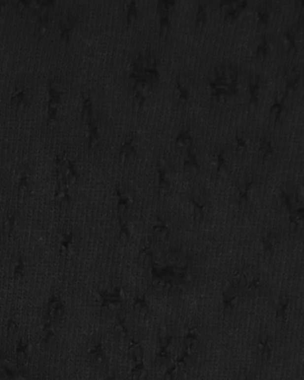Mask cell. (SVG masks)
Masks as SVG:
<instances>
[{
    "mask_svg": "<svg viewBox=\"0 0 304 380\" xmlns=\"http://www.w3.org/2000/svg\"><path fill=\"white\" fill-rule=\"evenodd\" d=\"M238 67L232 64H221L212 69L207 78L212 103L222 105L230 98L236 96L238 93Z\"/></svg>",
    "mask_w": 304,
    "mask_h": 380,
    "instance_id": "6da1fadb",
    "label": "cell"
},
{
    "mask_svg": "<svg viewBox=\"0 0 304 380\" xmlns=\"http://www.w3.org/2000/svg\"><path fill=\"white\" fill-rule=\"evenodd\" d=\"M65 93V80L54 77L48 82V103H47V125H55L59 117L63 95Z\"/></svg>",
    "mask_w": 304,
    "mask_h": 380,
    "instance_id": "7a4b0ae2",
    "label": "cell"
},
{
    "mask_svg": "<svg viewBox=\"0 0 304 380\" xmlns=\"http://www.w3.org/2000/svg\"><path fill=\"white\" fill-rule=\"evenodd\" d=\"M131 70L139 74L153 87H155L158 82H160V71H158L157 67V59L153 52H145L139 54L133 62Z\"/></svg>",
    "mask_w": 304,
    "mask_h": 380,
    "instance_id": "3957f363",
    "label": "cell"
},
{
    "mask_svg": "<svg viewBox=\"0 0 304 380\" xmlns=\"http://www.w3.org/2000/svg\"><path fill=\"white\" fill-rule=\"evenodd\" d=\"M256 185H258V177L253 174H245L243 177L238 178L236 182V191L239 208L244 210L250 206L251 198Z\"/></svg>",
    "mask_w": 304,
    "mask_h": 380,
    "instance_id": "277c9868",
    "label": "cell"
},
{
    "mask_svg": "<svg viewBox=\"0 0 304 380\" xmlns=\"http://www.w3.org/2000/svg\"><path fill=\"white\" fill-rule=\"evenodd\" d=\"M156 171L158 194H166L170 190V187H172V164H170V162L168 159L160 157L156 162Z\"/></svg>",
    "mask_w": 304,
    "mask_h": 380,
    "instance_id": "5b68a950",
    "label": "cell"
},
{
    "mask_svg": "<svg viewBox=\"0 0 304 380\" xmlns=\"http://www.w3.org/2000/svg\"><path fill=\"white\" fill-rule=\"evenodd\" d=\"M188 198L193 207V219L195 222H201L205 217L208 207L209 196L207 191L205 189L194 190L188 195Z\"/></svg>",
    "mask_w": 304,
    "mask_h": 380,
    "instance_id": "8992f818",
    "label": "cell"
},
{
    "mask_svg": "<svg viewBox=\"0 0 304 380\" xmlns=\"http://www.w3.org/2000/svg\"><path fill=\"white\" fill-rule=\"evenodd\" d=\"M193 87V78L190 74L181 72L176 76L175 80V92H176L177 105L185 106L191 97V92Z\"/></svg>",
    "mask_w": 304,
    "mask_h": 380,
    "instance_id": "52a82bcc",
    "label": "cell"
},
{
    "mask_svg": "<svg viewBox=\"0 0 304 380\" xmlns=\"http://www.w3.org/2000/svg\"><path fill=\"white\" fill-rule=\"evenodd\" d=\"M283 75L285 82L283 93L290 97L291 94L297 89L300 80H301L302 69L297 64H288L283 68Z\"/></svg>",
    "mask_w": 304,
    "mask_h": 380,
    "instance_id": "ba28073f",
    "label": "cell"
},
{
    "mask_svg": "<svg viewBox=\"0 0 304 380\" xmlns=\"http://www.w3.org/2000/svg\"><path fill=\"white\" fill-rule=\"evenodd\" d=\"M115 194L117 198V216H130L131 208L134 203V196L132 192L125 185H117L115 189Z\"/></svg>",
    "mask_w": 304,
    "mask_h": 380,
    "instance_id": "9c48e42d",
    "label": "cell"
},
{
    "mask_svg": "<svg viewBox=\"0 0 304 380\" xmlns=\"http://www.w3.org/2000/svg\"><path fill=\"white\" fill-rule=\"evenodd\" d=\"M170 232H172V229H170L169 221L164 219L163 216L158 215L156 217L155 224H154L152 228V234L149 241H151L154 245H158L162 244V243L168 242L170 237Z\"/></svg>",
    "mask_w": 304,
    "mask_h": 380,
    "instance_id": "30bf717a",
    "label": "cell"
},
{
    "mask_svg": "<svg viewBox=\"0 0 304 380\" xmlns=\"http://www.w3.org/2000/svg\"><path fill=\"white\" fill-rule=\"evenodd\" d=\"M288 101L289 97L286 96L283 92L276 94V95L274 96L271 107H270V118H271V121L274 124L279 123L281 119L284 117L286 112H288Z\"/></svg>",
    "mask_w": 304,
    "mask_h": 380,
    "instance_id": "8fae6325",
    "label": "cell"
},
{
    "mask_svg": "<svg viewBox=\"0 0 304 380\" xmlns=\"http://www.w3.org/2000/svg\"><path fill=\"white\" fill-rule=\"evenodd\" d=\"M280 204L288 212L292 211L300 204H303L297 187L288 185L284 186L280 193Z\"/></svg>",
    "mask_w": 304,
    "mask_h": 380,
    "instance_id": "7c38bea8",
    "label": "cell"
},
{
    "mask_svg": "<svg viewBox=\"0 0 304 380\" xmlns=\"http://www.w3.org/2000/svg\"><path fill=\"white\" fill-rule=\"evenodd\" d=\"M65 303L58 294H53L47 302L46 318L54 323L61 320L65 314Z\"/></svg>",
    "mask_w": 304,
    "mask_h": 380,
    "instance_id": "4fadbf2b",
    "label": "cell"
},
{
    "mask_svg": "<svg viewBox=\"0 0 304 380\" xmlns=\"http://www.w3.org/2000/svg\"><path fill=\"white\" fill-rule=\"evenodd\" d=\"M247 5L248 2L246 0H243V1H226L224 0L220 2V9L224 14L225 21H234L245 10Z\"/></svg>",
    "mask_w": 304,
    "mask_h": 380,
    "instance_id": "5bb4252c",
    "label": "cell"
},
{
    "mask_svg": "<svg viewBox=\"0 0 304 380\" xmlns=\"http://www.w3.org/2000/svg\"><path fill=\"white\" fill-rule=\"evenodd\" d=\"M232 152L230 148L221 147L215 152V174L216 176H225L232 165Z\"/></svg>",
    "mask_w": 304,
    "mask_h": 380,
    "instance_id": "9a60e30c",
    "label": "cell"
},
{
    "mask_svg": "<svg viewBox=\"0 0 304 380\" xmlns=\"http://www.w3.org/2000/svg\"><path fill=\"white\" fill-rule=\"evenodd\" d=\"M29 97H31V89L24 84H19L18 86L15 87L14 92L11 94V107L14 108L16 112H20V110H23L26 106H27Z\"/></svg>",
    "mask_w": 304,
    "mask_h": 380,
    "instance_id": "2e32d148",
    "label": "cell"
},
{
    "mask_svg": "<svg viewBox=\"0 0 304 380\" xmlns=\"http://www.w3.org/2000/svg\"><path fill=\"white\" fill-rule=\"evenodd\" d=\"M299 33L300 27L293 26L290 27L288 31L282 35V45H283L284 53L289 56H294L299 50Z\"/></svg>",
    "mask_w": 304,
    "mask_h": 380,
    "instance_id": "e0dca14e",
    "label": "cell"
},
{
    "mask_svg": "<svg viewBox=\"0 0 304 380\" xmlns=\"http://www.w3.org/2000/svg\"><path fill=\"white\" fill-rule=\"evenodd\" d=\"M261 92H262V77H261V75H250L247 82L248 104L251 106H258L260 104Z\"/></svg>",
    "mask_w": 304,
    "mask_h": 380,
    "instance_id": "ac0fdd59",
    "label": "cell"
},
{
    "mask_svg": "<svg viewBox=\"0 0 304 380\" xmlns=\"http://www.w3.org/2000/svg\"><path fill=\"white\" fill-rule=\"evenodd\" d=\"M87 124V146L88 148H96L101 144V132H100V117L96 113L89 119Z\"/></svg>",
    "mask_w": 304,
    "mask_h": 380,
    "instance_id": "d6986e66",
    "label": "cell"
},
{
    "mask_svg": "<svg viewBox=\"0 0 304 380\" xmlns=\"http://www.w3.org/2000/svg\"><path fill=\"white\" fill-rule=\"evenodd\" d=\"M184 170L190 173H199L201 170V161L199 156V148L193 145L185 152L183 161Z\"/></svg>",
    "mask_w": 304,
    "mask_h": 380,
    "instance_id": "ffe728a7",
    "label": "cell"
},
{
    "mask_svg": "<svg viewBox=\"0 0 304 380\" xmlns=\"http://www.w3.org/2000/svg\"><path fill=\"white\" fill-rule=\"evenodd\" d=\"M88 357L93 365L98 367L106 365L107 358L104 350V345H102V341L101 338L95 339L93 341V344L88 351Z\"/></svg>",
    "mask_w": 304,
    "mask_h": 380,
    "instance_id": "44dd1931",
    "label": "cell"
},
{
    "mask_svg": "<svg viewBox=\"0 0 304 380\" xmlns=\"http://www.w3.org/2000/svg\"><path fill=\"white\" fill-rule=\"evenodd\" d=\"M55 204L61 208H66L71 202L69 185L66 182H56V190L54 194Z\"/></svg>",
    "mask_w": 304,
    "mask_h": 380,
    "instance_id": "7402d4cb",
    "label": "cell"
},
{
    "mask_svg": "<svg viewBox=\"0 0 304 380\" xmlns=\"http://www.w3.org/2000/svg\"><path fill=\"white\" fill-rule=\"evenodd\" d=\"M136 154H137L136 136L131 135L128 136V138L122 143L121 146H119V151H118L119 160H121L123 163H125V162H128L134 159Z\"/></svg>",
    "mask_w": 304,
    "mask_h": 380,
    "instance_id": "603a6c76",
    "label": "cell"
},
{
    "mask_svg": "<svg viewBox=\"0 0 304 380\" xmlns=\"http://www.w3.org/2000/svg\"><path fill=\"white\" fill-rule=\"evenodd\" d=\"M155 245L149 241L147 244H145L138 252V263L139 266L144 269L151 268L153 264L156 263V252Z\"/></svg>",
    "mask_w": 304,
    "mask_h": 380,
    "instance_id": "cb8c5ba5",
    "label": "cell"
},
{
    "mask_svg": "<svg viewBox=\"0 0 304 380\" xmlns=\"http://www.w3.org/2000/svg\"><path fill=\"white\" fill-rule=\"evenodd\" d=\"M78 18L75 15H67L59 21V38L63 42L69 40L72 32L77 25Z\"/></svg>",
    "mask_w": 304,
    "mask_h": 380,
    "instance_id": "d4e9b609",
    "label": "cell"
},
{
    "mask_svg": "<svg viewBox=\"0 0 304 380\" xmlns=\"http://www.w3.org/2000/svg\"><path fill=\"white\" fill-rule=\"evenodd\" d=\"M272 17L271 3L262 2L256 7V26L260 31L267 29Z\"/></svg>",
    "mask_w": 304,
    "mask_h": 380,
    "instance_id": "484cf974",
    "label": "cell"
},
{
    "mask_svg": "<svg viewBox=\"0 0 304 380\" xmlns=\"http://www.w3.org/2000/svg\"><path fill=\"white\" fill-rule=\"evenodd\" d=\"M303 219H304V207L303 204L293 208L289 212L290 221V231L293 234H302L303 231Z\"/></svg>",
    "mask_w": 304,
    "mask_h": 380,
    "instance_id": "4316f807",
    "label": "cell"
},
{
    "mask_svg": "<svg viewBox=\"0 0 304 380\" xmlns=\"http://www.w3.org/2000/svg\"><path fill=\"white\" fill-rule=\"evenodd\" d=\"M281 234L276 230H269V231L262 234L261 237V243H262L264 254H271L274 252V249L277 243L280 242Z\"/></svg>",
    "mask_w": 304,
    "mask_h": 380,
    "instance_id": "83f0119b",
    "label": "cell"
},
{
    "mask_svg": "<svg viewBox=\"0 0 304 380\" xmlns=\"http://www.w3.org/2000/svg\"><path fill=\"white\" fill-rule=\"evenodd\" d=\"M248 272L247 268H238L234 271L232 281H231V285L235 288L239 292V296L243 294L244 290H245L246 284L248 282Z\"/></svg>",
    "mask_w": 304,
    "mask_h": 380,
    "instance_id": "f1b7e54d",
    "label": "cell"
},
{
    "mask_svg": "<svg viewBox=\"0 0 304 380\" xmlns=\"http://www.w3.org/2000/svg\"><path fill=\"white\" fill-rule=\"evenodd\" d=\"M113 334L115 338L117 339H126L128 335H130V328H128L126 315L118 312L116 314V319H115V323L113 327Z\"/></svg>",
    "mask_w": 304,
    "mask_h": 380,
    "instance_id": "f546056e",
    "label": "cell"
},
{
    "mask_svg": "<svg viewBox=\"0 0 304 380\" xmlns=\"http://www.w3.org/2000/svg\"><path fill=\"white\" fill-rule=\"evenodd\" d=\"M274 155V145L269 136L264 135L261 138L259 143V156L262 162L267 163Z\"/></svg>",
    "mask_w": 304,
    "mask_h": 380,
    "instance_id": "4dcf8cb0",
    "label": "cell"
},
{
    "mask_svg": "<svg viewBox=\"0 0 304 380\" xmlns=\"http://www.w3.org/2000/svg\"><path fill=\"white\" fill-rule=\"evenodd\" d=\"M193 145H194V138H193L191 129L190 127L182 129L177 133L176 138H175V146L178 149H183V151L186 152Z\"/></svg>",
    "mask_w": 304,
    "mask_h": 380,
    "instance_id": "1f68e13d",
    "label": "cell"
},
{
    "mask_svg": "<svg viewBox=\"0 0 304 380\" xmlns=\"http://www.w3.org/2000/svg\"><path fill=\"white\" fill-rule=\"evenodd\" d=\"M238 296L239 292L231 284L228 289H225L224 291L222 292V303H223V311L225 313L231 312V311L233 310L234 302Z\"/></svg>",
    "mask_w": 304,
    "mask_h": 380,
    "instance_id": "d6a6232c",
    "label": "cell"
},
{
    "mask_svg": "<svg viewBox=\"0 0 304 380\" xmlns=\"http://www.w3.org/2000/svg\"><path fill=\"white\" fill-rule=\"evenodd\" d=\"M272 38L268 34H263L261 39L259 40V44L256 46L255 49V56L258 59H264L272 50Z\"/></svg>",
    "mask_w": 304,
    "mask_h": 380,
    "instance_id": "836d02e7",
    "label": "cell"
},
{
    "mask_svg": "<svg viewBox=\"0 0 304 380\" xmlns=\"http://www.w3.org/2000/svg\"><path fill=\"white\" fill-rule=\"evenodd\" d=\"M289 306H290V297L285 293L281 294V297L279 299V302H277L276 312H275L276 321L279 322L280 324H284L286 321V315H288Z\"/></svg>",
    "mask_w": 304,
    "mask_h": 380,
    "instance_id": "e575fe53",
    "label": "cell"
},
{
    "mask_svg": "<svg viewBox=\"0 0 304 380\" xmlns=\"http://www.w3.org/2000/svg\"><path fill=\"white\" fill-rule=\"evenodd\" d=\"M128 356H130L133 364L144 361V348L139 341L131 339L128 344Z\"/></svg>",
    "mask_w": 304,
    "mask_h": 380,
    "instance_id": "d590c367",
    "label": "cell"
},
{
    "mask_svg": "<svg viewBox=\"0 0 304 380\" xmlns=\"http://www.w3.org/2000/svg\"><path fill=\"white\" fill-rule=\"evenodd\" d=\"M75 241V234L72 230H65L62 233L61 239H59V252L62 255H66L69 253L72 244Z\"/></svg>",
    "mask_w": 304,
    "mask_h": 380,
    "instance_id": "8d00e7d4",
    "label": "cell"
},
{
    "mask_svg": "<svg viewBox=\"0 0 304 380\" xmlns=\"http://www.w3.org/2000/svg\"><path fill=\"white\" fill-rule=\"evenodd\" d=\"M259 348H260V353H261V359L262 361L267 362L272 358V343H271V338H270L269 335H264L261 336L259 338Z\"/></svg>",
    "mask_w": 304,
    "mask_h": 380,
    "instance_id": "74e56055",
    "label": "cell"
},
{
    "mask_svg": "<svg viewBox=\"0 0 304 380\" xmlns=\"http://www.w3.org/2000/svg\"><path fill=\"white\" fill-rule=\"evenodd\" d=\"M248 149V136L247 133L243 131H237L235 133V148L234 153L236 156H242L245 154Z\"/></svg>",
    "mask_w": 304,
    "mask_h": 380,
    "instance_id": "f35d334b",
    "label": "cell"
},
{
    "mask_svg": "<svg viewBox=\"0 0 304 380\" xmlns=\"http://www.w3.org/2000/svg\"><path fill=\"white\" fill-rule=\"evenodd\" d=\"M96 114L95 109H94V102L91 93H87L84 95L83 98V107H81L80 117L85 123H87L94 115Z\"/></svg>",
    "mask_w": 304,
    "mask_h": 380,
    "instance_id": "ab89813d",
    "label": "cell"
},
{
    "mask_svg": "<svg viewBox=\"0 0 304 380\" xmlns=\"http://www.w3.org/2000/svg\"><path fill=\"white\" fill-rule=\"evenodd\" d=\"M200 340V334L198 331V329L194 327L188 328V330L185 332V335L183 337V345L184 349L190 351L193 348L195 347V345L199 343Z\"/></svg>",
    "mask_w": 304,
    "mask_h": 380,
    "instance_id": "60d3db41",
    "label": "cell"
},
{
    "mask_svg": "<svg viewBox=\"0 0 304 380\" xmlns=\"http://www.w3.org/2000/svg\"><path fill=\"white\" fill-rule=\"evenodd\" d=\"M65 177H66V182L68 183V185L74 184V183L78 181L79 177H80L79 170H78V168H77L75 162L72 161L71 159H68V161H67Z\"/></svg>",
    "mask_w": 304,
    "mask_h": 380,
    "instance_id": "b9f144b4",
    "label": "cell"
},
{
    "mask_svg": "<svg viewBox=\"0 0 304 380\" xmlns=\"http://www.w3.org/2000/svg\"><path fill=\"white\" fill-rule=\"evenodd\" d=\"M133 310L136 313H148L151 312L147 298L145 294H137L133 301Z\"/></svg>",
    "mask_w": 304,
    "mask_h": 380,
    "instance_id": "7bdbcfd3",
    "label": "cell"
},
{
    "mask_svg": "<svg viewBox=\"0 0 304 380\" xmlns=\"http://www.w3.org/2000/svg\"><path fill=\"white\" fill-rule=\"evenodd\" d=\"M29 350H31V345L28 341L26 340H19L16 345L15 351H16V358L17 361L23 364L29 357Z\"/></svg>",
    "mask_w": 304,
    "mask_h": 380,
    "instance_id": "ee69618b",
    "label": "cell"
},
{
    "mask_svg": "<svg viewBox=\"0 0 304 380\" xmlns=\"http://www.w3.org/2000/svg\"><path fill=\"white\" fill-rule=\"evenodd\" d=\"M264 283L262 277L260 276H255L252 277L251 280H248L243 294H258L259 292L262 291Z\"/></svg>",
    "mask_w": 304,
    "mask_h": 380,
    "instance_id": "f6af8a7d",
    "label": "cell"
},
{
    "mask_svg": "<svg viewBox=\"0 0 304 380\" xmlns=\"http://www.w3.org/2000/svg\"><path fill=\"white\" fill-rule=\"evenodd\" d=\"M119 238L122 240H128L131 238V215L130 216H117Z\"/></svg>",
    "mask_w": 304,
    "mask_h": 380,
    "instance_id": "bcb514c9",
    "label": "cell"
},
{
    "mask_svg": "<svg viewBox=\"0 0 304 380\" xmlns=\"http://www.w3.org/2000/svg\"><path fill=\"white\" fill-rule=\"evenodd\" d=\"M29 186H31V174H29L28 169L23 170L20 173V176L17 183V192L19 195H24L28 192Z\"/></svg>",
    "mask_w": 304,
    "mask_h": 380,
    "instance_id": "7dc6e473",
    "label": "cell"
},
{
    "mask_svg": "<svg viewBox=\"0 0 304 380\" xmlns=\"http://www.w3.org/2000/svg\"><path fill=\"white\" fill-rule=\"evenodd\" d=\"M56 337V331L54 329V322L48 319H45L42 324V343L45 345L50 344Z\"/></svg>",
    "mask_w": 304,
    "mask_h": 380,
    "instance_id": "c3c4849f",
    "label": "cell"
},
{
    "mask_svg": "<svg viewBox=\"0 0 304 380\" xmlns=\"http://www.w3.org/2000/svg\"><path fill=\"white\" fill-rule=\"evenodd\" d=\"M172 361V356H170V350L166 345H158L157 352L155 354V362L158 365H168Z\"/></svg>",
    "mask_w": 304,
    "mask_h": 380,
    "instance_id": "681fc988",
    "label": "cell"
},
{
    "mask_svg": "<svg viewBox=\"0 0 304 380\" xmlns=\"http://www.w3.org/2000/svg\"><path fill=\"white\" fill-rule=\"evenodd\" d=\"M109 293V301L112 309L118 308L123 305V297H122V287L121 285H115L112 290H108Z\"/></svg>",
    "mask_w": 304,
    "mask_h": 380,
    "instance_id": "f907efd6",
    "label": "cell"
},
{
    "mask_svg": "<svg viewBox=\"0 0 304 380\" xmlns=\"http://www.w3.org/2000/svg\"><path fill=\"white\" fill-rule=\"evenodd\" d=\"M16 222H17V212H11L6 216L1 228V233L3 236H7V237L10 236L16 226Z\"/></svg>",
    "mask_w": 304,
    "mask_h": 380,
    "instance_id": "816d5d0a",
    "label": "cell"
},
{
    "mask_svg": "<svg viewBox=\"0 0 304 380\" xmlns=\"http://www.w3.org/2000/svg\"><path fill=\"white\" fill-rule=\"evenodd\" d=\"M207 20V7L204 3H199L195 14V27L202 28Z\"/></svg>",
    "mask_w": 304,
    "mask_h": 380,
    "instance_id": "f5cc1de1",
    "label": "cell"
},
{
    "mask_svg": "<svg viewBox=\"0 0 304 380\" xmlns=\"http://www.w3.org/2000/svg\"><path fill=\"white\" fill-rule=\"evenodd\" d=\"M160 16V35L166 36L172 27V14H163Z\"/></svg>",
    "mask_w": 304,
    "mask_h": 380,
    "instance_id": "db71d44e",
    "label": "cell"
},
{
    "mask_svg": "<svg viewBox=\"0 0 304 380\" xmlns=\"http://www.w3.org/2000/svg\"><path fill=\"white\" fill-rule=\"evenodd\" d=\"M26 271V263L23 257H19L17 259V261L14 266V270H12V279L15 281H19L23 279Z\"/></svg>",
    "mask_w": 304,
    "mask_h": 380,
    "instance_id": "11a10c76",
    "label": "cell"
},
{
    "mask_svg": "<svg viewBox=\"0 0 304 380\" xmlns=\"http://www.w3.org/2000/svg\"><path fill=\"white\" fill-rule=\"evenodd\" d=\"M138 3L137 1H128L126 2V16L125 19L127 23H132L133 20L136 19V17L138 16Z\"/></svg>",
    "mask_w": 304,
    "mask_h": 380,
    "instance_id": "9f6ffc18",
    "label": "cell"
},
{
    "mask_svg": "<svg viewBox=\"0 0 304 380\" xmlns=\"http://www.w3.org/2000/svg\"><path fill=\"white\" fill-rule=\"evenodd\" d=\"M175 6H176V2L175 1H169V0H158L157 1L158 15L172 14Z\"/></svg>",
    "mask_w": 304,
    "mask_h": 380,
    "instance_id": "6f0895ef",
    "label": "cell"
},
{
    "mask_svg": "<svg viewBox=\"0 0 304 380\" xmlns=\"http://www.w3.org/2000/svg\"><path fill=\"white\" fill-rule=\"evenodd\" d=\"M145 371L144 361H139L137 364H133L131 369V379L132 380H140Z\"/></svg>",
    "mask_w": 304,
    "mask_h": 380,
    "instance_id": "680465c9",
    "label": "cell"
},
{
    "mask_svg": "<svg viewBox=\"0 0 304 380\" xmlns=\"http://www.w3.org/2000/svg\"><path fill=\"white\" fill-rule=\"evenodd\" d=\"M178 374H179L178 369L176 368V366H175L172 362V365L169 366V368L166 369V371L164 373V377H163V380H176Z\"/></svg>",
    "mask_w": 304,
    "mask_h": 380,
    "instance_id": "91938a15",
    "label": "cell"
},
{
    "mask_svg": "<svg viewBox=\"0 0 304 380\" xmlns=\"http://www.w3.org/2000/svg\"><path fill=\"white\" fill-rule=\"evenodd\" d=\"M6 327H7V332L9 335H14L19 330V323L15 317H10L7 320Z\"/></svg>",
    "mask_w": 304,
    "mask_h": 380,
    "instance_id": "94428289",
    "label": "cell"
},
{
    "mask_svg": "<svg viewBox=\"0 0 304 380\" xmlns=\"http://www.w3.org/2000/svg\"><path fill=\"white\" fill-rule=\"evenodd\" d=\"M6 6V2L5 1H0V16H1V12H2V9L3 7Z\"/></svg>",
    "mask_w": 304,
    "mask_h": 380,
    "instance_id": "6125c7cd",
    "label": "cell"
},
{
    "mask_svg": "<svg viewBox=\"0 0 304 380\" xmlns=\"http://www.w3.org/2000/svg\"><path fill=\"white\" fill-rule=\"evenodd\" d=\"M104 380H117V379H116V376H108V377H106Z\"/></svg>",
    "mask_w": 304,
    "mask_h": 380,
    "instance_id": "be15d7a7",
    "label": "cell"
},
{
    "mask_svg": "<svg viewBox=\"0 0 304 380\" xmlns=\"http://www.w3.org/2000/svg\"><path fill=\"white\" fill-rule=\"evenodd\" d=\"M245 380H253V379H252V378H246Z\"/></svg>",
    "mask_w": 304,
    "mask_h": 380,
    "instance_id": "e7e4bbea",
    "label": "cell"
}]
</instances>
